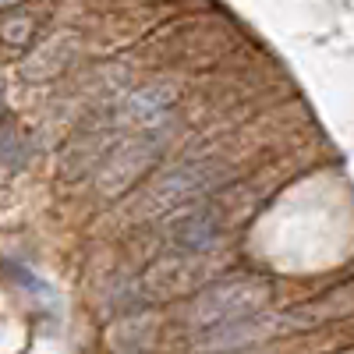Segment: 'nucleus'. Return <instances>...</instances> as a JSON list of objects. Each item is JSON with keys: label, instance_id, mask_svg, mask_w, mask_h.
<instances>
[{"label": "nucleus", "instance_id": "obj_1", "mask_svg": "<svg viewBox=\"0 0 354 354\" xmlns=\"http://www.w3.org/2000/svg\"><path fill=\"white\" fill-rule=\"evenodd\" d=\"M266 287L248 280V283H223L216 290H209L198 305V319L205 322H223V319H238V315H248L259 301H262Z\"/></svg>", "mask_w": 354, "mask_h": 354}, {"label": "nucleus", "instance_id": "obj_3", "mask_svg": "<svg viewBox=\"0 0 354 354\" xmlns=\"http://www.w3.org/2000/svg\"><path fill=\"white\" fill-rule=\"evenodd\" d=\"M142 96H145V100H153V96H156V88H149V93H142ZM156 106H167V103H156ZM131 110H145V113H153V103H145V106H142V100L135 96Z\"/></svg>", "mask_w": 354, "mask_h": 354}, {"label": "nucleus", "instance_id": "obj_2", "mask_svg": "<svg viewBox=\"0 0 354 354\" xmlns=\"http://www.w3.org/2000/svg\"><path fill=\"white\" fill-rule=\"evenodd\" d=\"M213 220L209 216H185V223L177 227V241H181V248H192V252H202L213 245Z\"/></svg>", "mask_w": 354, "mask_h": 354}]
</instances>
